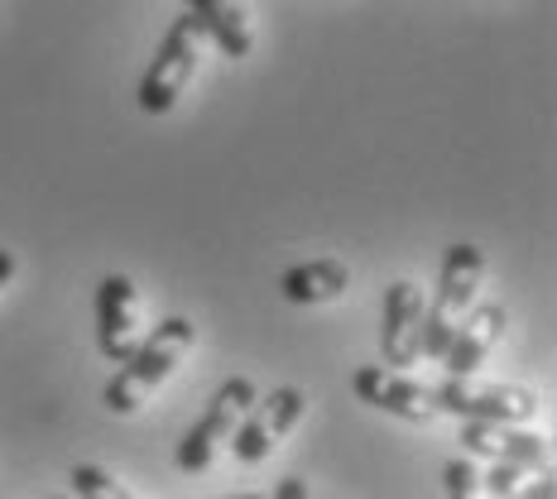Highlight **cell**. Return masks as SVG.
I'll list each match as a JSON object with an SVG mask.
<instances>
[{"instance_id": "obj_1", "label": "cell", "mask_w": 557, "mask_h": 499, "mask_svg": "<svg viewBox=\"0 0 557 499\" xmlns=\"http://www.w3.org/2000/svg\"><path fill=\"white\" fill-rule=\"evenodd\" d=\"M193 341H197V327L188 317H164L154 332L145 336V341L135 346L131 361H121V370L111 375L107 394H101V399H107V409L121 413V417L139 413L149 399H154V389L183 365V355L193 351Z\"/></svg>"}, {"instance_id": "obj_2", "label": "cell", "mask_w": 557, "mask_h": 499, "mask_svg": "<svg viewBox=\"0 0 557 499\" xmlns=\"http://www.w3.org/2000/svg\"><path fill=\"white\" fill-rule=\"evenodd\" d=\"M485 284V254L481 246H451L443 260V274H437V294L423 312V355L428 361H443L451 336L461 332V322L471 317L475 298H481Z\"/></svg>"}, {"instance_id": "obj_3", "label": "cell", "mask_w": 557, "mask_h": 499, "mask_svg": "<svg viewBox=\"0 0 557 499\" xmlns=\"http://www.w3.org/2000/svg\"><path fill=\"white\" fill-rule=\"evenodd\" d=\"M202 49H207V29L188 10V15H178L169 25L154 63H149V73H145V83H139V111L164 115V111L178 107V97L188 91L197 63H202Z\"/></svg>"}, {"instance_id": "obj_4", "label": "cell", "mask_w": 557, "mask_h": 499, "mask_svg": "<svg viewBox=\"0 0 557 499\" xmlns=\"http://www.w3.org/2000/svg\"><path fill=\"white\" fill-rule=\"evenodd\" d=\"M255 399H260V394H255V379H246V375L226 379V385L212 394V403L202 409V417L193 423V433L178 442V471L183 475L212 471L216 457L231 451V437L240 433V423H246Z\"/></svg>"}, {"instance_id": "obj_5", "label": "cell", "mask_w": 557, "mask_h": 499, "mask_svg": "<svg viewBox=\"0 0 557 499\" xmlns=\"http://www.w3.org/2000/svg\"><path fill=\"white\" fill-rule=\"evenodd\" d=\"M437 394V409L457 413L461 423H529L539 413V394L524 385H505V379H475V375H451Z\"/></svg>"}, {"instance_id": "obj_6", "label": "cell", "mask_w": 557, "mask_h": 499, "mask_svg": "<svg viewBox=\"0 0 557 499\" xmlns=\"http://www.w3.org/2000/svg\"><path fill=\"white\" fill-rule=\"evenodd\" d=\"M304 409H308V399H304V389H298V385L270 389L264 399H255L250 413H246V423H240V433L231 437V451H236L240 466H260V461L298 427Z\"/></svg>"}, {"instance_id": "obj_7", "label": "cell", "mask_w": 557, "mask_h": 499, "mask_svg": "<svg viewBox=\"0 0 557 499\" xmlns=\"http://www.w3.org/2000/svg\"><path fill=\"white\" fill-rule=\"evenodd\" d=\"M423 312H428V298L413 278H399V284L385 288V308H380V355H385V370H404L423 361Z\"/></svg>"}, {"instance_id": "obj_8", "label": "cell", "mask_w": 557, "mask_h": 499, "mask_svg": "<svg viewBox=\"0 0 557 499\" xmlns=\"http://www.w3.org/2000/svg\"><path fill=\"white\" fill-rule=\"evenodd\" d=\"M97 341L107 361H131L135 346L145 341V308H139V288L125 274H107L97 288Z\"/></svg>"}, {"instance_id": "obj_9", "label": "cell", "mask_w": 557, "mask_h": 499, "mask_svg": "<svg viewBox=\"0 0 557 499\" xmlns=\"http://www.w3.org/2000/svg\"><path fill=\"white\" fill-rule=\"evenodd\" d=\"M351 389L356 399L370 403V409L380 413H394L404 417V423H433L437 413V394L428 385H418V379H409L404 370H385V365H361L351 375Z\"/></svg>"}, {"instance_id": "obj_10", "label": "cell", "mask_w": 557, "mask_h": 499, "mask_svg": "<svg viewBox=\"0 0 557 499\" xmlns=\"http://www.w3.org/2000/svg\"><path fill=\"white\" fill-rule=\"evenodd\" d=\"M461 447H467V457H485V461H495V466L553 471L548 437L509 427V423H461Z\"/></svg>"}, {"instance_id": "obj_11", "label": "cell", "mask_w": 557, "mask_h": 499, "mask_svg": "<svg viewBox=\"0 0 557 499\" xmlns=\"http://www.w3.org/2000/svg\"><path fill=\"white\" fill-rule=\"evenodd\" d=\"M346 288H351V264H342V260H304L278 278V294L298 308L336 303V298H346Z\"/></svg>"}, {"instance_id": "obj_12", "label": "cell", "mask_w": 557, "mask_h": 499, "mask_svg": "<svg viewBox=\"0 0 557 499\" xmlns=\"http://www.w3.org/2000/svg\"><path fill=\"white\" fill-rule=\"evenodd\" d=\"M505 336V308H495V303H475L471 308V317L461 322V332L451 336V346H447V370L451 375H475V365L485 361V355L495 351V341Z\"/></svg>"}, {"instance_id": "obj_13", "label": "cell", "mask_w": 557, "mask_h": 499, "mask_svg": "<svg viewBox=\"0 0 557 499\" xmlns=\"http://www.w3.org/2000/svg\"><path fill=\"white\" fill-rule=\"evenodd\" d=\"M188 10L202 20L207 39L222 43L226 58H250L255 49V20L246 0H188Z\"/></svg>"}, {"instance_id": "obj_14", "label": "cell", "mask_w": 557, "mask_h": 499, "mask_svg": "<svg viewBox=\"0 0 557 499\" xmlns=\"http://www.w3.org/2000/svg\"><path fill=\"white\" fill-rule=\"evenodd\" d=\"M491 499H557L553 471H529V466H491L481 475Z\"/></svg>"}, {"instance_id": "obj_15", "label": "cell", "mask_w": 557, "mask_h": 499, "mask_svg": "<svg viewBox=\"0 0 557 499\" xmlns=\"http://www.w3.org/2000/svg\"><path fill=\"white\" fill-rule=\"evenodd\" d=\"M67 481H73V490L83 495V499H139L131 485H121L107 466H73Z\"/></svg>"}, {"instance_id": "obj_16", "label": "cell", "mask_w": 557, "mask_h": 499, "mask_svg": "<svg viewBox=\"0 0 557 499\" xmlns=\"http://www.w3.org/2000/svg\"><path fill=\"white\" fill-rule=\"evenodd\" d=\"M443 481H447V499H491V495H485V485H481V471H475L467 457L447 461Z\"/></svg>"}, {"instance_id": "obj_17", "label": "cell", "mask_w": 557, "mask_h": 499, "mask_svg": "<svg viewBox=\"0 0 557 499\" xmlns=\"http://www.w3.org/2000/svg\"><path fill=\"white\" fill-rule=\"evenodd\" d=\"M270 499H312V495H308L304 475H284V481L274 485V495H270Z\"/></svg>"}, {"instance_id": "obj_18", "label": "cell", "mask_w": 557, "mask_h": 499, "mask_svg": "<svg viewBox=\"0 0 557 499\" xmlns=\"http://www.w3.org/2000/svg\"><path fill=\"white\" fill-rule=\"evenodd\" d=\"M10 278H15V254H10V250H0V288H5Z\"/></svg>"}, {"instance_id": "obj_19", "label": "cell", "mask_w": 557, "mask_h": 499, "mask_svg": "<svg viewBox=\"0 0 557 499\" xmlns=\"http://www.w3.org/2000/svg\"><path fill=\"white\" fill-rule=\"evenodd\" d=\"M231 499H264V495H231Z\"/></svg>"}, {"instance_id": "obj_20", "label": "cell", "mask_w": 557, "mask_h": 499, "mask_svg": "<svg viewBox=\"0 0 557 499\" xmlns=\"http://www.w3.org/2000/svg\"><path fill=\"white\" fill-rule=\"evenodd\" d=\"M58 499H63V495H58Z\"/></svg>"}]
</instances>
